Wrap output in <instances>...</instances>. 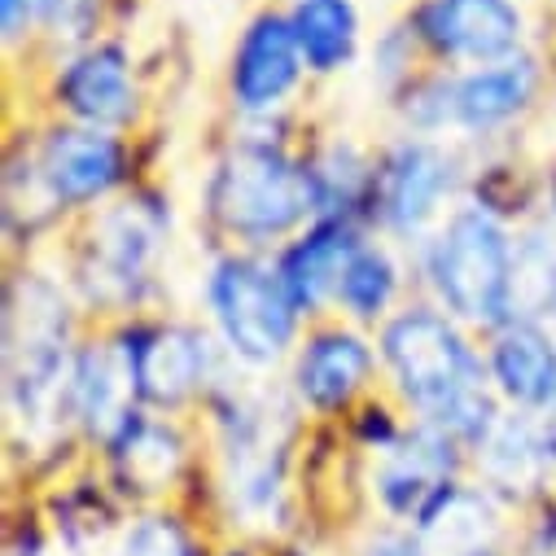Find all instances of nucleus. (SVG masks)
I'll return each mask as SVG.
<instances>
[{
	"label": "nucleus",
	"mask_w": 556,
	"mask_h": 556,
	"mask_svg": "<svg viewBox=\"0 0 556 556\" xmlns=\"http://www.w3.org/2000/svg\"><path fill=\"white\" fill-rule=\"evenodd\" d=\"M469 333L473 329L452 320L439 303H407L377 329L381 381L399 399L403 416L452 434L465 452L504 412Z\"/></svg>",
	"instance_id": "f257e3e1"
},
{
	"label": "nucleus",
	"mask_w": 556,
	"mask_h": 556,
	"mask_svg": "<svg viewBox=\"0 0 556 556\" xmlns=\"http://www.w3.org/2000/svg\"><path fill=\"white\" fill-rule=\"evenodd\" d=\"M75 316L71 299L45 271L10 276L5 294V407L23 439H53L71 421Z\"/></svg>",
	"instance_id": "f03ea898"
},
{
	"label": "nucleus",
	"mask_w": 556,
	"mask_h": 556,
	"mask_svg": "<svg viewBox=\"0 0 556 556\" xmlns=\"http://www.w3.org/2000/svg\"><path fill=\"white\" fill-rule=\"evenodd\" d=\"M202 211L232 250H281L316 219L307 159L271 136H237L206 176Z\"/></svg>",
	"instance_id": "7ed1b4c3"
},
{
	"label": "nucleus",
	"mask_w": 556,
	"mask_h": 556,
	"mask_svg": "<svg viewBox=\"0 0 556 556\" xmlns=\"http://www.w3.org/2000/svg\"><path fill=\"white\" fill-rule=\"evenodd\" d=\"M421 276L430 303L473 333L517 316V232L486 202H460L426 241Z\"/></svg>",
	"instance_id": "20e7f679"
},
{
	"label": "nucleus",
	"mask_w": 556,
	"mask_h": 556,
	"mask_svg": "<svg viewBox=\"0 0 556 556\" xmlns=\"http://www.w3.org/2000/svg\"><path fill=\"white\" fill-rule=\"evenodd\" d=\"M206 316L224 355L250 372L290 364L307 320L294 307L276 258L258 250H224L206 271Z\"/></svg>",
	"instance_id": "39448f33"
},
{
	"label": "nucleus",
	"mask_w": 556,
	"mask_h": 556,
	"mask_svg": "<svg viewBox=\"0 0 556 556\" xmlns=\"http://www.w3.org/2000/svg\"><path fill=\"white\" fill-rule=\"evenodd\" d=\"M172 232V215L150 193H127L92 211L75 290L105 312H136L150 290Z\"/></svg>",
	"instance_id": "423d86ee"
},
{
	"label": "nucleus",
	"mask_w": 556,
	"mask_h": 556,
	"mask_svg": "<svg viewBox=\"0 0 556 556\" xmlns=\"http://www.w3.org/2000/svg\"><path fill=\"white\" fill-rule=\"evenodd\" d=\"M460 189L465 167L443 136H399L377 154L368 224L390 241L421 245L460 206Z\"/></svg>",
	"instance_id": "0eeeda50"
},
{
	"label": "nucleus",
	"mask_w": 556,
	"mask_h": 556,
	"mask_svg": "<svg viewBox=\"0 0 556 556\" xmlns=\"http://www.w3.org/2000/svg\"><path fill=\"white\" fill-rule=\"evenodd\" d=\"M543 97V62L534 53H517L491 66H469V71H439L434 92H430V118L434 136L447 131L465 136V141H491L517 127Z\"/></svg>",
	"instance_id": "6e6552de"
},
{
	"label": "nucleus",
	"mask_w": 556,
	"mask_h": 556,
	"mask_svg": "<svg viewBox=\"0 0 556 556\" xmlns=\"http://www.w3.org/2000/svg\"><path fill=\"white\" fill-rule=\"evenodd\" d=\"M136 403L150 412H180L198 394L215 390V338L185 320L131 316L118 333Z\"/></svg>",
	"instance_id": "1a4fd4ad"
},
{
	"label": "nucleus",
	"mask_w": 556,
	"mask_h": 556,
	"mask_svg": "<svg viewBox=\"0 0 556 556\" xmlns=\"http://www.w3.org/2000/svg\"><path fill=\"white\" fill-rule=\"evenodd\" d=\"M290 399L312 416H342L377 390L381 355L368 329L329 316L303 329L290 364H286Z\"/></svg>",
	"instance_id": "9d476101"
},
{
	"label": "nucleus",
	"mask_w": 556,
	"mask_h": 556,
	"mask_svg": "<svg viewBox=\"0 0 556 556\" xmlns=\"http://www.w3.org/2000/svg\"><path fill=\"white\" fill-rule=\"evenodd\" d=\"M27 163L53 211H97L127 185V141L118 131L58 118L36 136Z\"/></svg>",
	"instance_id": "9b49d317"
},
{
	"label": "nucleus",
	"mask_w": 556,
	"mask_h": 556,
	"mask_svg": "<svg viewBox=\"0 0 556 556\" xmlns=\"http://www.w3.org/2000/svg\"><path fill=\"white\" fill-rule=\"evenodd\" d=\"M460 465L465 447L452 434L426 421H407L394 443L372 452V495L394 521L421 530L439 513V504L460 486Z\"/></svg>",
	"instance_id": "f8f14e48"
},
{
	"label": "nucleus",
	"mask_w": 556,
	"mask_h": 556,
	"mask_svg": "<svg viewBox=\"0 0 556 556\" xmlns=\"http://www.w3.org/2000/svg\"><path fill=\"white\" fill-rule=\"evenodd\" d=\"M407 31L430 62L469 71L526 49V10L521 0H421L407 18Z\"/></svg>",
	"instance_id": "ddd939ff"
},
{
	"label": "nucleus",
	"mask_w": 556,
	"mask_h": 556,
	"mask_svg": "<svg viewBox=\"0 0 556 556\" xmlns=\"http://www.w3.org/2000/svg\"><path fill=\"white\" fill-rule=\"evenodd\" d=\"M307 62L290 23V10H258L228 58V101L237 114L245 118H271L276 110H286L290 97L303 88L307 79Z\"/></svg>",
	"instance_id": "4468645a"
},
{
	"label": "nucleus",
	"mask_w": 556,
	"mask_h": 556,
	"mask_svg": "<svg viewBox=\"0 0 556 556\" xmlns=\"http://www.w3.org/2000/svg\"><path fill=\"white\" fill-rule=\"evenodd\" d=\"M53 105L71 123L123 136L141 114V84H136L131 53L118 40L71 49L53 71Z\"/></svg>",
	"instance_id": "2eb2a0df"
},
{
	"label": "nucleus",
	"mask_w": 556,
	"mask_h": 556,
	"mask_svg": "<svg viewBox=\"0 0 556 556\" xmlns=\"http://www.w3.org/2000/svg\"><path fill=\"white\" fill-rule=\"evenodd\" d=\"M368 241L364 219L351 215H316L299 237H290L276 250V271L294 299V307L303 312L307 325L329 320L338 307V290L342 276L351 267V258L359 254V245Z\"/></svg>",
	"instance_id": "dca6fc26"
},
{
	"label": "nucleus",
	"mask_w": 556,
	"mask_h": 556,
	"mask_svg": "<svg viewBox=\"0 0 556 556\" xmlns=\"http://www.w3.org/2000/svg\"><path fill=\"white\" fill-rule=\"evenodd\" d=\"M482 359L495 399L508 412H534L556 390V325L539 316H513L486 333Z\"/></svg>",
	"instance_id": "f3484780"
},
{
	"label": "nucleus",
	"mask_w": 556,
	"mask_h": 556,
	"mask_svg": "<svg viewBox=\"0 0 556 556\" xmlns=\"http://www.w3.org/2000/svg\"><path fill=\"white\" fill-rule=\"evenodd\" d=\"M141 412L131 390V372L123 359L118 338H92L75 346V364H71V421L75 430H84L92 443H110L131 416Z\"/></svg>",
	"instance_id": "a211bd4d"
},
{
	"label": "nucleus",
	"mask_w": 556,
	"mask_h": 556,
	"mask_svg": "<svg viewBox=\"0 0 556 556\" xmlns=\"http://www.w3.org/2000/svg\"><path fill=\"white\" fill-rule=\"evenodd\" d=\"M105 460L110 473L118 482V491L127 495H163L180 482L185 465H189V443L180 434V426L163 412L141 407L131 421L105 443Z\"/></svg>",
	"instance_id": "6ab92c4d"
},
{
	"label": "nucleus",
	"mask_w": 556,
	"mask_h": 556,
	"mask_svg": "<svg viewBox=\"0 0 556 556\" xmlns=\"http://www.w3.org/2000/svg\"><path fill=\"white\" fill-rule=\"evenodd\" d=\"M469 456L482 473V491L495 500H530L543 491L547 469H556L534 434L530 412H500V421L469 447Z\"/></svg>",
	"instance_id": "aec40b11"
},
{
	"label": "nucleus",
	"mask_w": 556,
	"mask_h": 556,
	"mask_svg": "<svg viewBox=\"0 0 556 556\" xmlns=\"http://www.w3.org/2000/svg\"><path fill=\"white\" fill-rule=\"evenodd\" d=\"M290 23L312 75L329 79L359 58L364 18L355 0H290Z\"/></svg>",
	"instance_id": "412c9836"
},
{
	"label": "nucleus",
	"mask_w": 556,
	"mask_h": 556,
	"mask_svg": "<svg viewBox=\"0 0 556 556\" xmlns=\"http://www.w3.org/2000/svg\"><path fill=\"white\" fill-rule=\"evenodd\" d=\"M399 294H403V263L390 250V241L368 237L359 245V254L351 258L342 290H338V307L333 316L359 325V329H381L394 312H399Z\"/></svg>",
	"instance_id": "4be33fe9"
},
{
	"label": "nucleus",
	"mask_w": 556,
	"mask_h": 556,
	"mask_svg": "<svg viewBox=\"0 0 556 556\" xmlns=\"http://www.w3.org/2000/svg\"><path fill=\"white\" fill-rule=\"evenodd\" d=\"M372 167H377V159L364 154L355 141H346V136H338V141H329L316 154H307L316 215H351V219L368 224Z\"/></svg>",
	"instance_id": "5701e85b"
},
{
	"label": "nucleus",
	"mask_w": 556,
	"mask_h": 556,
	"mask_svg": "<svg viewBox=\"0 0 556 556\" xmlns=\"http://www.w3.org/2000/svg\"><path fill=\"white\" fill-rule=\"evenodd\" d=\"M118 556H202L193 530L176 513H146L123 534Z\"/></svg>",
	"instance_id": "b1692460"
},
{
	"label": "nucleus",
	"mask_w": 556,
	"mask_h": 556,
	"mask_svg": "<svg viewBox=\"0 0 556 556\" xmlns=\"http://www.w3.org/2000/svg\"><path fill=\"white\" fill-rule=\"evenodd\" d=\"M105 0H36V18L40 36L62 45V49H84L97 36Z\"/></svg>",
	"instance_id": "393cba45"
},
{
	"label": "nucleus",
	"mask_w": 556,
	"mask_h": 556,
	"mask_svg": "<svg viewBox=\"0 0 556 556\" xmlns=\"http://www.w3.org/2000/svg\"><path fill=\"white\" fill-rule=\"evenodd\" d=\"M36 31H40L36 0H0V36H5V49L27 45Z\"/></svg>",
	"instance_id": "a878e982"
},
{
	"label": "nucleus",
	"mask_w": 556,
	"mask_h": 556,
	"mask_svg": "<svg viewBox=\"0 0 556 556\" xmlns=\"http://www.w3.org/2000/svg\"><path fill=\"white\" fill-rule=\"evenodd\" d=\"M359 556H430L416 530H377L359 547Z\"/></svg>",
	"instance_id": "bb28decb"
},
{
	"label": "nucleus",
	"mask_w": 556,
	"mask_h": 556,
	"mask_svg": "<svg viewBox=\"0 0 556 556\" xmlns=\"http://www.w3.org/2000/svg\"><path fill=\"white\" fill-rule=\"evenodd\" d=\"M530 421H534V434H539V443H543V452H547V460L556 465V390L530 412Z\"/></svg>",
	"instance_id": "cd10ccee"
},
{
	"label": "nucleus",
	"mask_w": 556,
	"mask_h": 556,
	"mask_svg": "<svg viewBox=\"0 0 556 556\" xmlns=\"http://www.w3.org/2000/svg\"><path fill=\"white\" fill-rule=\"evenodd\" d=\"M547 215L556 219V167L547 172Z\"/></svg>",
	"instance_id": "c85d7f7f"
},
{
	"label": "nucleus",
	"mask_w": 556,
	"mask_h": 556,
	"mask_svg": "<svg viewBox=\"0 0 556 556\" xmlns=\"http://www.w3.org/2000/svg\"><path fill=\"white\" fill-rule=\"evenodd\" d=\"M224 556H250V552H224Z\"/></svg>",
	"instance_id": "c756f323"
},
{
	"label": "nucleus",
	"mask_w": 556,
	"mask_h": 556,
	"mask_svg": "<svg viewBox=\"0 0 556 556\" xmlns=\"http://www.w3.org/2000/svg\"><path fill=\"white\" fill-rule=\"evenodd\" d=\"M521 5H526V0H521Z\"/></svg>",
	"instance_id": "7c9ffc66"
}]
</instances>
